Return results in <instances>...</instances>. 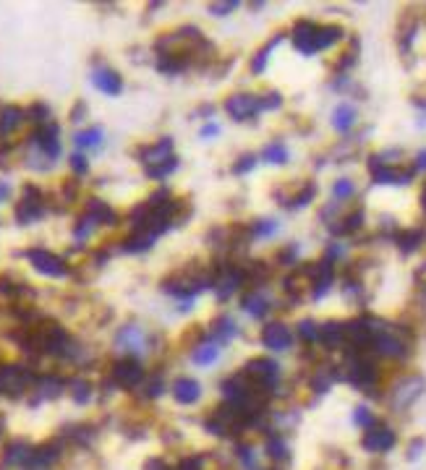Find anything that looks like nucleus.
<instances>
[{
  "label": "nucleus",
  "mask_w": 426,
  "mask_h": 470,
  "mask_svg": "<svg viewBox=\"0 0 426 470\" xmlns=\"http://www.w3.org/2000/svg\"><path fill=\"white\" fill-rule=\"evenodd\" d=\"M340 37H343V29L340 27H316L311 21H301L296 27V32H293V42H296V47L301 53H306V56L335 45Z\"/></svg>",
  "instance_id": "1"
},
{
  "label": "nucleus",
  "mask_w": 426,
  "mask_h": 470,
  "mask_svg": "<svg viewBox=\"0 0 426 470\" xmlns=\"http://www.w3.org/2000/svg\"><path fill=\"white\" fill-rule=\"evenodd\" d=\"M424 389V379L418 377H408L406 381H400L395 387V395H392V405L395 407H408Z\"/></svg>",
  "instance_id": "2"
},
{
  "label": "nucleus",
  "mask_w": 426,
  "mask_h": 470,
  "mask_svg": "<svg viewBox=\"0 0 426 470\" xmlns=\"http://www.w3.org/2000/svg\"><path fill=\"white\" fill-rule=\"evenodd\" d=\"M392 444H395V433L385 429V426H377V429H371L366 436H363V447L369 452H387L392 450Z\"/></svg>",
  "instance_id": "3"
},
{
  "label": "nucleus",
  "mask_w": 426,
  "mask_h": 470,
  "mask_svg": "<svg viewBox=\"0 0 426 470\" xmlns=\"http://www.w3.org/2000/svg\"><path fill=\"white\" fill-rule=\"evenodd\" d=\"M249 374L257 381H262L264 387H272L275 381H278V366L272 363V360H264V358H257V360H251L249 363Z\"/></svg>",
  "instance_id": "4"
},
{
  "label": "nucleus",
  "mask_w": 426,
  "mask_h": 470,
  "mask_svg": "<svg viewBox=\"0 0 426 470\" xmlns=\"http://www.w3.org/2000/svg\"><path fill=\"white\" fill-rule=\"evenodd\" d=\"M262 342L267 345L269 351H285L288 345L293 342V337H290V332H288V327H283V324H272V327L264 329Z\"/></svg>",
  "instance_id": "5"
},
{
  "label": "nucleus",
  "mask_w": 426,
  "mask_h": 470,
  "mask_svg": "<svg viewBox=\"0 0 426 470\" xmlns=\"http://www.w3.org/2000/svg\"><path fill=\"white\" fill-rule=\"evenodd\" d=\"M259 107H262V102L257 100V97H233L231 102H228V110H231V115H235L238 120H243V118H251L254 112H259Z\"/></svg>",
  "instance_id": "6"
},
{
  "label": "nucleus",
  "mask_w": 426,
  "mask_h": 470,
  "mask_svg": "<svg viewBox=\"0 0 426 470\" xmlns=\"http://www.w3.org/2000/svg\"><path fill=\"white\" fill-rule=\"evenodd\" d=\"M377 379V369L371 366L369 360H359L351 371V381L353 384H359V387H369L371 381Z\"/></svg>",
  "instance_id": "7"
},
{
  "label": "nucleus",
  "mask_w": 426,
  "mask_h": 470,
  "mask_svg": "<svg viewBox=\"0 0 426 470\" xmlns=\"http://www.w3.org/2000/svg\"><path fill=\"white\" fill-rule=\"evenodd\" d=\"M32 261H34L42 272H50V275H63V264H60L56 256L45 254V251H34V254H32Z\"/></svg>",
  "instance_id": "8"
},
{
  "label": "nucleus",
  "mask_w": 426,
  "mask_h": 470,
  "mask_svg": "<svg viewBox=\"0 0 426 470\" xmlns=\"http://www.w3.org/2000/svg\"><path fill=\"white\" fill-rule=\"evenodd\" d=\"M94 84L100 86L102 92H108V94L121 92V79L112 74V71H100V74H94Z\"/></svg>",
  "instance_id": "9"
},
{
  "label": "nucleus",
  "mask_w": 426,
  "mask_h": 470,
  "mask_svg": "<svg viewBox=\"0 0 426 470\" xmlns=\"http://www.w3.org/2000/svg\"><path fill=\"white\" fill-rule=\"evenodd\" d=\"M353 120H356V110H353L351 105H340L333 115V126L337 131H348L353 126Z\"/></svg>",
  "instance_id": "10"
},
{
  "label": "nucleus",
  "mask_w": 426,
  "mask_h": 470,
  "mask_svg": "<svg viewBox=\"0 0 426 470\" xmlns=\"http://www.w3.org/2000/svg\"><path fill=\"white\" fill-rule=\"evenodd\" d=\"M176 397L181 403H194L196 397H199V384H196L194 379H181L176 384Z\"/></svg>",
  "instance_id": "11"
},
{
  "label": "nucleus",
  "mask_w": 426,
  "mask_h": 470,
  "mask_svg": "<svg viewBox=\"0 0 426 470\" xmlns=\"http://www.w3.org/2000/svg\"><path fill=\"white\" fill-rule=\"evenodd\" d=\"M264 159H267V162H275V165H283L288 159V149L283 147V144H269V147L264 149Z\"/></svg>",
  "instance_id": "12"
},
{
  "label": "nucleus",
  "mask_w": 426,
  "mask_h": 470,
  "mask_svg": "<svg viewBox=\"0 0 426 470\" xmlns=\"http://www.w3.org/2000/svg\"><path fill=\"white\" fill-rule=\"evenodd\" d=\"M322 337H325L327 345H337V342L345 340V329L340 324H327L325 329H322Z\"/></svg>",
  "instance_id": "13"
},
{
  "label": "nucleus",
  "mask_w": 426,
  "mask_h": 470,
  "mask_svg": "<svg viewBox=\"0 0 426 470\" xmlns=\"http://www.w3.org/2000/svg\"><path fill=\"white\" fill-rule=\"evenodd\" d=\"M246 308H249L254 316H262V313L267 311V301H264L262 295H249V298H246Z\"/></svg>",
  "instance_id": "14"
},
{
  "label": "nucleus",
  "mask_w": 426,
  "mask_h": 470,
  "mask_svg": "<svg viewBox=\"0 0 426 470\" xmlns=\"http://www.w3.org/2000/svg\"><path fill=\"white\" fill-rule=\"evenodd\" d=\"M79 147H94L97 141H100V131L97 129H92V131H86V133H79Z\"/></svg>",
  "instance_id": "15"
},
{
  "label": "nucleus",
  "mask_w": 426,
  "mask_h": 470,
  "mask_svg": "<svg viewBox=\"0 0 426 470\" xmlns=\"http://www.w3.org/2000/svg\"><path fill=\"white\" fill-rule=\"evenodd\" d=\"M353 191H356V185H353L351 181H337L333 188V194L337 196V199H345V196H351Z\"/></svg>",
  "instance_id": "16"
},
{
  "label": "nucleus",
  "mask_w": 426,
  "mask_h": 470,
  "mask_svg": "<svg viewBox=\"0 0 426 470\" xmlns=\"http://www.w3.org/2000/svg\"><path fill=\"white\" fill-rule=\"evenodd\" d=\"M214 358H217V348L214 345H207V348H202V353H196V363H209Z\"/></svg>",
  "instance_id": "17"
},
{
  "label": "nucleus",
  "mask_w": 426,
  "mask_h": 470,
  "mask_svg": "<svg viewBox=\"0 0 426 470\" xmlns=\"http://www.w3.org/2000/svg\"><path fill=\"white\" fill-rule=\"evenodd\" d=\"M353 421H356L359 426H371V424H374V418H371V413L366 410V407H359V410H356V415H353Z\"/></svg>",
  "instance_id": "18"
},
{
  "label": "nucleus",
  "mask_w": 426,
  "mask_h": 470,
  "mask_svg": "<svg viewBox=\"0 0 426 470\" xmlns=\"http://www.w3.org/2000/svg\"><path fill=\"white\" fill-rule=\"evenodd\" d=\"M118 377H121L123 384H131V381H134V379H139L141 374L136 371V366H123V371L118 374Z\"/></svg>",
  "instance_id": "19"
},
{
  "label": "nucleus",
  "mask_w": 426,
  "mask_h": 470,
  "mask_svg": "<svg viewBox=\"0 0 426 470\" xmlns=\"http://www.w3.org/2000/svg\"><path fill=\"white\" fill-rule=\"evenodd\" d=\"M298 329H301V337H306V340H314L316 334V324L314 322H301V327H298Z\"/></svg>",
  "instance_id": "20"
},
{
  "label": "nucleus",
  "mask_w": 426,
  "mask_h": 470,
  "mask_svg": "<svg viewBox=\"0 0 426 470\" xmlns=\"http://www.w3.org/2000/svg\"><path fill=\"white\" fill-rule=\"evenodd\" d=\"M285 444L280 442V439H272V442H269V455H272V457H285Z\"/></svg>",
  "instance_id": "21"
},
{
  "label": "nucleus",
  "mask_w": 426,
  "mask_h": 470,
  "mask_svg": "<svg viewBox=\"0 0 426 470\" xmlns=\"http://www.w3.org/2000/svg\"><path fill=\"white\" fill-rule=\"evenodd\" d=\"M257 233H259V235H272V233H275V222H259Z\"/></svg>",
  "instance_id": "22"
},
{
  "label": "nucleus",
  "mask_w": 426,
  "mask_h": 470,
  "mask_svg": "<svg viewBox=\"0 0 426 470\" xmlns=\"http://www.w3.org/2000/svg\"><path fill=\"white\" fill-rule=\"evenodd\" d=\"M416 167H421V170H424V167H426V152H421V155H418V162H416Z\"/></svg>",
  "instance_id": "23"
},
{
  "label": "nucleus",
  "mask_w": 426,
  "mask_h": 470,
  "mask_svg": "<svg viewBox=\"0 0 426 470\" xmlns=\"http://www.w3.org/2000/svg\"><path fill=\"white\" fill-rule=\"evenodd\" d=\"M183 470H196V462H194V460L183 462Z\"/></svg>",
  "instance_id": "24"
},
{
  "label": "nucleus",
  "mask_w": 426,
  "mask_h": 470,
  "mask_svg": "<svg viewBox=\"0 0 426 470\" xmlns=\"http://www.w3.org/2000/svg\"><path fill=\"white\" fill-rule=\"evenodd\" d=\"M421 202H424V209H426V188H424V196H421Z\"/></svg>",
  "instance_id": "25"
}]
</instances>
